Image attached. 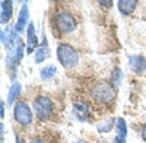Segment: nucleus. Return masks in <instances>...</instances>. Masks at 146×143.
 Instances as JSON below:
<instances>
[{"label":"nucleus","mask_w":146,"mask_h":143,"mask_svg":"<svg viewBox=\"0 0 146 143\" xmlns=\"http://www.w3.org/2000/svg\"><path fill=\"white\" fill-rule=\"evenodd\" d=\"M92 98L95 102L98 104H110L113 102L115 98V89L113 88V85H110L107 82H100L92 88Z\"/></svg>","instance_id":"f257e3e1"},{"label":"nucleus","mask_w":146,"mask_h":143,"mask_svg":"<svg viewBox=\"0 0 146 143\" xmlns=\"http://www.w3.org/2000/svg\"><path fill=\"white\" fill-rule=\"evenodd\" d=\"M57 58L58 62L62 63L63 67L66 69H72L75 67L79 62V54L78 51L73 48L69 44H60L57 47Z\"/></svg>","instance_id":"f03ea898"},{"label":"nucleus","mask_w":146,"mask_h":143,"mask_svg":"<svg viewBox=\"0 0 146 143\" xmlns=\"http://www.w3.org/2000/svg\"><path fill=\"white\" fill-rule=\"evenodd\" d=\"M13 117L18 124L21 126H29L32 121V111L29 105L23 101H19L13 107Z\"/></svg>","instance_id":"7ed1b4c3"},{"label":"nucleus","mask_w":146,"mask_h":143,"mask_svg":"<svg viewBox=\"0 0 146 143\" xmlns=\"http://www.w3.org/2000/svg\"><path fill=\"white\" fill-rule=\"evenodd\" d=\"M34 111L41 120H47L53 114V101L48 97H38L34 101Z\"/></svg>","instance_id":"20e7f679"},{"label":"nucleus","mask_w":146,"mask_h":143,"mask_svg":"<svg viewBox=\"0 0 146 143\" xmlns=\"http://www.w3.org/2000/svg\"><path fill=\"white\" fill-rule=\"evenodd\" d=\"M56 26L60 32L69 34L76 29V19L69 12H60L56 16Z\"/></svg>","instance_id":"39448f33"},{"label":"nucleus","mask_w":146,"mask_h":143,"mask_svg":"<svg viewBox=\"0 0 146 143\" xmlns=\"http://www.w3.org/2000/svg\"><path fill=\"white\" fill-rule=\"evenodd\" d=\"M22 56H23V42L21 41V38H18V42L15 44V48L12 51H9V54L6 57V69L15 70L21 62Z\"/></svg>","instance_id":"423d86ee"},{"label":"nucleus","mask_w":146,"mask_h":143,"mask_svg":"<svg viewBox=\"0 0 146 143\" xmlns=\"http://www.w3.org/2000/svg\"><path fill=\"white\" fill-rule=\"evenodd\" d=\"M28 25H29V12H28L27 3H23L22 5V9L19 12V16H18V22H16V25H15V31L19 34L25 28H28Z\"/></svg>","instance_id":"0eeeda50"},{"label":"nucleus","mask_w":146,"mask_h":143,"mask_svg":"<svg viewBox=\"0 0 146 143\" xmlns=\"http://www.w3.org/2000/svg\"><path fill=\"white\" fill-rule=\"evenodd\" d=\"M73 113H75V115L79 121H82V123L86 121L89 118V105L83 101H79L73 107Z\"/></svg>","instance_id":"6e6552de"},{"label":"nucleus","mask_w":146,"mask_h":143,"mask_svg":"<svg viewBox=\"0 0 146 143\" xmlns=\"http://www.w3.org/2000/svg\"><path fill=\"white\" fill-rule=\"evenodd\" d=\"M130 67L137 75H142L146 70V60L143 56H131L130 57Z\"/></svg>","instance_id":"1a4fd4ad"},{"label":"nucleus","mask_w":146,"mask_h":143,"mask_svg":"<svg viewBox=\"0 0 146 143\" xmlns=\"http://www.w3.org/2000/svg\"><path fill=\"white\" fill-rule=\"evenodd\" d=\"M115 127H117L115 143H126V139H127V124H126L124 118H118L117 123H115Z\"/></svg>","instance_id":"9d476101"},{"label":"nucleus","mask_w":146,"mask_h":143,"mask_svg":"<svg viewBox=\"0 0 146 143\" xmlns=\"http://www.w3.org/2000/svg\"><path fill=\"white\" fill-rule=\"evenodd\" d=\"M27 37H28V48H27V53H34V48L36 47V44H38V38H36L35 28H34V23L32 22H29V25H28Z\"/></svg>","instance_id":"9b49d317"},{"label":"nucleus","mask_w":146,"mask_h":143,"mask_svg":"<svg viewBox=\"0 0 146 143\" xmlns=\"http://www.w3.org/2000/svg\"><path fill=\"white\" fill-rule=\"evenodd\" d=\"M117 5H118V10L123 15H131L137 6V2L136 0H120Z\"/></svg>","instance_id":"f8f14e48"},{"label":"nucleus","mask_w":146,"mask_h":143,"mask_svg":"<svg viewBox=\"0 0 146 143\" xmlns=\"http://www.w3.org/2000/svg\"><path fill=\"white\" fill-rule=\"evenodd\" d=\"M48 57H50V48H48L47 41L44 40L42 44H41V47H38V50L35 51V63L36 64H41L45 58H48Z\"/></svg>","instance_id":"ddd939ff"},{"label":"nucleus","mask_w":146,"mask_h":143,"mask_svg":"<svg viewBox=\"0 0 146 143\" xmlns=\"http://www.w3.org/2000/svg\"><path fill=\"white\" fill-rule=\"evenodd\" d=\"M12 10H13V3L7 0V2H2V25H6V23L10 21L12 18Z\"/></svg>","instance_id":"4468645a"},{"label":"nucleus","mask_w":146,"mask_h":143,"mask_svg":"<svg viewBox=\"0 0 146 143\" xmlns=\"http://www.w3.org/2000/svg\"><path fill=\"white\" fill-rule=\"evenodd\" d=\"M21 91H22V86H21L19 82H13V83H12V86L9 89V93H7V102L9 104H13L16 101V98L19 97Z\"/></svg>","instance_id":"2eb2a0df"},{"label":"nucleus","mask_w":146,"mask_h":143,"mask_svg":"<svg viewBox=\"0 0 146 143\" xmlns=\"http://www.w3.org/2000/svg\"><path fill=\"white\" fill-rule=\"evenodd\" d=\"M56 72H57L56 66L50 64V66H47V67L41 69V72H40V76H41V79H44V80H48V79H51V77L56 75Z\"/></svg>","instance_id":"dca6fc26"},{"label":"nucleus","mask_w":146,"mask_h":143,"mask_svg":"<svg viewBox=\"0 0 146 143\" xmlns=\"http://www.w3.org/2000/svg\"><path fill=\"white\" fill-rule=\"evenodd\" d=\"M113 126H114V120H113V118H111V120H105V121H102L98 126V132L100 133H110V132H111V128H113Z\"/></svg>","instance_id":"f3484780"},{"label":"nucleus","mask_w":146,"mask_h":143,"mask_svg":"<svg viewBox=\"0 0 146 143\" xmlns=\"http://www.w3.org/2000/svg\"><path fill=\"white\" fill-rule=\"evenodd\" d=\"M114 77L117 79V86H118V85H120V69H118V67L114 69Z\"/></svg>","instance_id":"a211bd4d"},{"label":"nucleus","mask_w":146,"mask_h":143,"mask_svg":"<svg viewBox=\"0 0 146 143\" xmlns=\"http://www.w3.org/2000/svg\"><path fill=\"white\" fill-rule=\"evenodd\" d=\"M0 117L5 118V102L3 101L0 102Z\"/></svg>","instance_id":"6ab92c4d"},{"label":"nucleus","mask_w":146,"mask_h":143,"mask_svg":"<svg viewBox=\"0 0 146 143\" xmlns=\"http://www.w3.org/2000/svg\"><path fill=\"white\" fill-rule=\"evenodd\" d=\"M142 137H143V140L146 142V124L143 126V130H142Z\"/></svg>","instance_id":"aec40b11"},{"label":"nucleus","mask_w":146,"mask_h":143,"mask_svg":"<svg viewBox=\"0 0 146 143\" xmlns=\"http://www.w3.org/2000/svg\"><path fill=\"white\" fill-rule=\"evenodd\" d=\"M29 143H45V142L41 139H32V140H29Z\"/></svg>","instance_id":"412c9836"},{"label":"nucleus","mask_w":146,"mask_h":143,"mask_svg":"<svg viewBox=\"0 0 146 143\" xmlns=\"http://www.w3.org/2000/svg\"><path fill=\"white\" fill-rule=\"evenodd\" d=\"M100 5H104V6H111V5H113V2H104V0H101Z\"/></svg>","instance_id":"4be33fe9"},{"label":"nucleus","mask_w":146,"mask_h":143,"mask_svg":"<svg viewBox=\"0 0 146 143\" xmlns=\"http://www.w3.org/2000/svg\"><path fill=\"white\" fill-rule=\"evenodd\" d=\"M15 140H16V143H22V139L19 136H15Z\"/></svg>","instance_id":"5701e85b"},{"label":"nucleus","mask_w":146,"mask_h":143,"mask_svg":"<svg viewBox=\"0 0 146 143\" xmlns=\"http://www.w3.org/2000/svg\"><path fill=\"white\" fill-rule=\"evenodd\" d=\"M78 143H85V142H78Z\"/></svg>","instance_id":"b1692460"},{"label":"nucleus","mask_w":146,"mask_h":143,"mask_svg":"<svg viewBox=\"0 0 146 143\" xmlns=\"http://www.w3.org/2000/svg\"><path fill=\"white\" fill-rule=\"evenodd\" d=\"M114 143H115V142H114Z\"/></svg>","instance_id":"393cba45"}]
</instances>
